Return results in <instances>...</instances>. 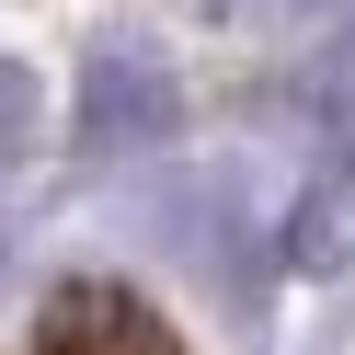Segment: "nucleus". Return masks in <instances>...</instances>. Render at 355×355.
I'll use <instances>...</instances> for the list:
<instances>
[{"instance_id": "nucleus-1", "label": "nucleus", "mask_w": 355, "mask_h": 355, "mask_svg": "<svg viewBox=\"0 0 355 355\" xmlns=\"http://www.w3.org/2000/svg\"><path fill=\"white\" fill-rule=\"evenodd\" d=\"M46 355H184L161 332V309H138L126 286H58L46 309Z\"/></svg>"}]
</instances>
